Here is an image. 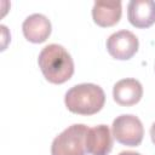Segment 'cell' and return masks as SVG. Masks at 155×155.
<instances>
[{"mask_svg":"<svg viewBox=\"0 0 155 155\" xmlns=\"http://www.w3.org/2000/svg\"><path fill=\"white\" fill-rule=\"evenodd\" d=\"M88 127L84 124H74L61 132L52 142L51 155H85V138Z\"/></svg>","mask_w":155,"mask_h":155,"instance_id":"3957f363","label":"cell"},{"mask_svg":"<svg viewBox=\"0 0 155 155\" xmlns=\"http://www.w3.org/2000/svg\"><path fill=\"white\" fill-rule=\"evenodd\" d=\"M111 132L113 137L120 144L127 147H138L143 140L144 127L142 121L136 115L124 114L113 121Z\"/></svg>","mask_w":155,"mask_h":155,"instance_id":"277c9868","label":"cell"},{"mask_svg":"<svg viewBox=\"0 0 155 155\" xmlns=\"http://www.w3.org/2000/svg\"><path fill=\"white\" fill-rule=\"evenodd\" d=\"M138 47V38L126 29L113 33L107 39V50L109 54L119 61H127L132 58L137 53Z\"/></svg>","mask_w":155,"mask_h":155,"instance_id":"5b68a950","label":"cell"},{"mask_svg":"<svg viewBox=\"0 0 155 155\" xmlns=\"http://www.w3.org/2000/svg\"><path fill=\"white\" fill-rule=\"evenodd\" d=\"M119 155H142V154L136 153V151H131V150H126V151H121Z\"/></svg>","mask_w":155,"mask_h":155,"instance_id":"7c38bea8","label":"cell"},{"mask_svg":"<svg viewBox=\"0 0 155 155\" xmlns=\"http://www.w3.org/2000/svg\"><path fill=\"white\" fill-rule=\"evenodd\" d=\"M22 30L24 38L28 41L33 44H41L46 41L51 35L52 27L50 19L46 16L41 13H34L24 19Z\"/></svg>","mask_w":155,"mask_h":155,"instance_id":"ba28073f","label":"cell"},{"mask_svg":"<svg viewBox=\"0 0 155 155\" xmlns=\"http://www.w3.org/2000/svg\"><path fill=\"white\" fill-rule=\"evenodd\" d=\"M128 22L139 29H145L155 23V1L131 0L127 6Z\"/></svg>","mask_w":155,"mask_h":155,"instance_id":"52a82bcc","label":"cell"},{"mask_svg":"<svg viewBox=\"0 0 155 155\" xmlns=\"http://www.w3.org/2000/svg\"><path fill=\"white\" fill-rule=\"evenodd\" d=\"M64 103L67 109L74 114L93 115L104 107L105 93L98 85L79 84L67 91Z\"/></svg>","mask_w":155,"mask_h":155,"instance_id":"7a4b0ae2","label":"cell"},{"mask_svg":"<svg viewBox=\"0 0 155 155\" xmlns=\"http://www.w3.org/2000/svg\"><path fill=\"white\" fill-rule=\"evenodd\" d=\"M38 64L45 79L51 84H64L74 74V62L71 56L58 44L45 46L39 54Z\"/></svg>","mask_w":155,"mask_h":155,"instance_id":"6da1fadb","label":"cell"},{"mask_svg":"<svg viewBox=\"0 0 155 155\" xmlns=\"http://www.w3.org/2000/svg\"><path fill=\"white\" fill-rule=\"evenodd\" d=\"M86 151L90 155H109L113 149V134L107 125L88 128L85 138Z\"/></svg>","mask_w":155,"mask_h":155,"instance_id":"8992f818","label":"cell"},{"mask_svg":"<svg viewBox=\"0 0 155 155\" xmlns=\"http://www.w3.org/2000/svg\"><path fill=\"white\" fill-rule=\"evenodd\" d=\"M150 137H151V140H153V143L155 144V122L151 125V127H150Z\"/></svg>","mask_w":155,"mask_h":155,"instance_id":"8fae6325","label":"cell"},{"mask_svg":"<svg viewBox=\"0 0 155 155\" xmlns=\"http://www.w3.org/2000/svg\"><path fill=\"white\" fill-rule=\"evenodd\" d=\"M122 13L121 1H96L92 7L93 22L103 28L113 27L119 23Z\"/></svg>","mask_w":155,"mask_h":155,"instance_id":"30bf717a","label":"cell"},{"mask_svg":"<svg viewBox=\"0 0 155 155\" xmlns=\"http://www.w3.org/2000/svg\"><path fill=\"white\" fill-rule=\"evenodd\" d=\"M143 97L142 84L132 78L117 81L113 87L114 101L122 107H131L137 104Z\"/></svg>","mask_w":155,"mask_h":155,"instance_id":"9c48e42d","label":"cell"}]
</instances>
